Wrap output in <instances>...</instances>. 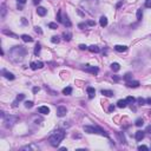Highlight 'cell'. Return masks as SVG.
<instances>
[{"mask_svg": "<svg viewBox=\"0 0 151 151\" xmlns=\"http://www.w3.org/2000/svg\"><path fill=\"white\" fill-rule=\"evenodd\" d=\"M26 53H27L26 47H24L22 45H18V46H14V47H12L10 50L8 55H10V59L12 62L19 63V62H21L24 59V57L26 55Z\"/></svg>", "mask_w": 151, "mask_h": 151, "instance_id": "cell-1", "label": "cell"}, {"mask_svg": "<svg viewBox=\"0 0 151 151\" xmlns=\"http://www.w3.org/2000/svg\"><path fill=\"white\" fill-rule=\"evenodd\" d=\"M65 131L63 129H58L55 130L53 133L48 137V142H50V144L52 145V146H58L59 144H60V142L65 138Z\"/></svg>", "mask_w": 151, "mask_h": 151, "instance_id": "cell-2", "label": "cell"}, {"mask_svg": "<svg viewBox=\"0 0 151 151\" xmlns=\"http://www.w3.org/2000/svg\"><path fill=\"white\" fill-rule=\"evenodd\" d=\"M18 120H19V117H18V116H13V115L5 116V117H4V125H5L6 128H12Z\"/></svg>", "mask_w": 151, "mask_h": 151, "instance_id": "cell-3", "label": "cell"}, {"mask_svg": "<svg viewBox=\"0 0 151 151\" xmlns=\"http://www.w3.org/2000/svg\"><path fill=\"white\" fill-rule=\"evenodd\" d=\"M83 70H84V71H86V72L92 73V75H97L98 72H99V69H98V67H95V66H90V65H86L85 67H83Z\"/></svg>", "mask_w": 151, "mask_h": 151, "instance_id": "cell-4", "label": "cell"}, {"mask_svg": "<svg viewBox=\"0 0 151 151\" xmlns=\"http://www.w3.org/2000/svg\"><path fill=\"white\" fill-rule=\"evenodd\" d=\"M66 113H67V109L65 106L60 105V106L57 108V116L58 117H64V116H66Z\"/></svg>", "mask_w": 151, "mask_h": 151, "instance_id": "cell-5", "label": "cell"}, {"mask_svg": "<svg viewBox=\"0 0 151 151\" xmlns=\"http://www.w3.org/2000/svg\"><path fill=\"white\" fill-rule=\"evenodd\" d=\"M84 131L86 133H97V126H90V125H84Z\"/></svg>", "mask_w": 151, "mask_h": 151, "instance_id": "cell-6", "label": "cell"}, {"mask_svg": "<svg viewBox=\"0 0 151 151\" xmlns=\"http://www.w3.org/2000/svg\"><path fill=\"white\" fill-rule=\"evenodd\" d=\"M0 18L1 19H5V17H6V13H7V8H6V5H5V2H2L1 4V6H0Z\"/></svg>", "mask_w": 151, "mask_h": 151, "instance_id": "cell-7", "label": "cell"}, {"mask_svg": "<svg viewBox=\"0 0 151 151\" xmlns=\"http://www.w3.org/2000/svg\"><path fill=\"white\" fill-rule=\"evenodd\" d=\"M21 150H39V146L37 144H30V145H26V146H22Z\"/></svg>", "mask_w": 151, "mask_h": 151, "instance_id": "cell-8", "label": "cell"}, {"mask_svg": "<svg viewBox=\"0 0 151 151\" xmlns=\"http://www.w3.org/2000/svg\"><path fill=\"white\" fill-rule=\"evenodd\" d=\"M2 33H4V34H6V35H8V37L14 38V39H18V38H19L15 33H13L12 31H8V30H6V28H2Z\"/></svg>", "mask_w": 151, "mask_h": 151, "instance_id": "cell-9", "label": "cell"}, {"mask_svg": "<svg viewBox=\"0 0 151 151\" xmlns=\"http://www.w3.org/2000/svg\"><path fill=\"white\" fill-rule=\"evenodd\" d=\"M126 85L129 87H133V89H136V87L139 86V82L138 80H130V82H126Z\"/></svg>", "mask_w": 151, "mask_h": 151, "instance_id": "cell-10", "label": "cell"}, {"mask_svg": "<svg viewBox=\"0 0 151 151\" xmlns=\"http://www.w3.org/2000/svg\"><path fill=\"white\" fill-rule=\"evenodd\" d=\"M113 48H115L117 52H125V51L128 50V46H125V45H116Z\"/></svg>", "mask_w": 151, "mask_h": 151, "instance_id": "cell-11", "label": "cell"}, {"mask_svg": "<svg viewBox=\"0 0 151 151\" xmlns=\"http://www.w3.org/2000/svg\"><path fill=\"white\" fill-rule=\"evenodd\" d=\"M37 13H38V15H40V17H44V15H46V13H47V10L45 8V7H38L37 8Z\"/></svg>", "mask_w": 151, "mask_h": 151, "instance_id": "cell-12", "label": "cell"}, {"mask_svg": "<svg viewBox=\"0 0 151 151\" xmlns=\"http://www.w3.org/2000/svg\"><path fill=\"white\" fill-rule=\"evenodd\" d=\"M144 136H145V133H144V131H137L136 132V135H135V138H136V140H142L143 138H144Z\"/></svg>", "mask_w": 151, "mask_h": 151, "instance_id": "cell-13", "label": "cell"}, {"mask_svg": "<svg viewBox=\"0 0 151 151\" xmlns=\"http://www.w3.org/2000/svg\"><path fill=\"white\" fill-rule=\"evenodd\" d=\"M86 91H87V93H89V98H90V99L95 97V95H96V90H95L93 87L89 86V87L86 89Z\"/></svg>", "mask_w": 151, "mask_h": 151, "instance_id": "cell-14", "label": "cell"}, {"mask_svg": "<svg viewBox=\"0 0 151 151\" xmlns=\"http://www.w3.org/2000/svg\"><path fill=\"white\" fill-rule=\"evenodd\" d=\"M2 73H4V77L5 78H7V79H10V80H14V78H15V76L11 73V72H6L5 70H2Z\"/></svg>", "mask_w": 151, "mask_h": 151, "instance_id": "cell-15", "label": "cell"}, {"mask_svg": "<svg viewBox=\"0 0 151 151\" xmlns=\"http://www.w3.org/2000/svg\"><path fill=\"white\" fill-rule=\"evenodd\" d=\"M38 111L41 115H48L50 113V109L47 108V106H40V108L38 109Z\"/></svg>", "mask_w": 151, "mask_h": 151, "instance_id": "cell-16", "label": "cell"}, {"mask_svg": "<svg viewBox=\"0 0 151 151\" xmlns=\"http://www.w3.org/2000/svg\"><path fill=\"white\" fill-rule=\"evenodd\" d=\"M126 105H128V103H126V100H125V99H119L118 102H117V106L120 108V109L126 108Z\"/></svg>", "mask_w": 151, "mask_h": 151, "instance_id": "cell-17", "label": "cell"}, {"mask_svg": "<svg viewBox=\"0 0 151 151\" xmlns=\"http://www.w3.org/2000/svg\"><path fill=\"white\" fill-rule=\"evenodd\" d=\"M90 52H92V53H98L100 50H99V47H98L97 45H91V46H89V48H87Z\"/></svg>", "mask_w": 151, "mask_h": 151, "instance_id": "cell-18", "label": "cell"}, {"mask_svg": "<svg viewBox=\"0 0 151 151\" xmlns=\"http://www.w3.org/2000/svg\"><path fill=\"white\" fill-rule=\"evenodd\" d=\"M62 22L64 24L65 26H67V27H71V21H70V19H69V17L67 15H65L64 18H62Z\"/></svg>", "mask_w": 151, "mask_h": 151, "instance_id": "cell-19", "label": "cell"}, {"mask_svg": "<svg viewBox=\"0 0 151 151\" xmlns=\"http://www.w3.org/2000/svg\"><path fill=\"white\" fill-rule=\"evenodd\" d=\"M21 39L25 41V43H32V41H33V38H32V37H30L28 34H22Z\"/></svg>", "mask_w": 151, "mask_h": 151, "instance_id": "cell-20", "label": "cell"}, {"mask_svg": "<svg viewBox=\"0 0 151 151\" xmlns=\"http://www.w3.org/2000/svg\"><path fill=\"white\" fill-rule=\"evenodd\" d=\"M99 24H100V26L102 27H105L106 25H108V18L106 17H100V19H99Z\"/></svg>", "mask_w": 151, "mask_h": 151, "instance_id": "cell-21", "label": "cell"}, {"mask_svg": "<svg viewBox=\"0 0 151 151\" xmlns=\"http://www.w3.org/2000/svg\"><path fill=\"white\" fill-rule=\"evenodd\" d=\"M116 135H117V137L119 138V142H120L122 144H125V143H126V140H125V137H124L123 132H116Z\"/></svg>", "mask_w": 151, "mask_h": 151, "instance_id": "cell-22", "label": "cell"}, {"mask_svg": "<svg viewBox=\"0 0 151 151\" xmlns=\"http://www.w3.org/2000/svg\"><path fill=\"white\" fill-rule=\"evenodd\" d=\"M72 93V87L71 86H66L63 90V95H65V96H70Z\"/></svg>", "mask_w": 151, "mask_h": 151, "instance_id": "cell-23", "label": "cell"}, {"mask_svg": "<svg viewBox=\"0 0 151 151\" xmlns=\"http://www.w3.org/2000/svg\"><path fill=\"white\" fill-rule=\"evenodd\" d=\"M102 95L106 96V97H112L113 96V92L111 90H102Z\"/></svg>", "mask_w": 151, "mask_h": 151, "instance_id": "cell-24", "label": "cell"}, {"mask_svg": "<svg viewBox=\"0 0 151 151\" xmlns=\"http://www.w3.org/2000/svg\"><path fill=\"white\" fill-rule=\"evenodd\" d=\"M111 69H112L115 72H118L119 70H120V65H119L118 63H112V64H111Z\"/></svg>", "mask_w": 151, "mask_h": 151, "instance_id": "cell-25", "label": "cell"}, {"mask_svg": "<svg viewBox=\"0 0 151 151\" xmlns=\"http://www.w3.org/2000/svg\"><path fill=\"white\" fill-rule=\"evenodd\" d=\"M137 21H140L142 20V18H143V10L142 8H138L137 10Z\"/></svg>", "mask_w": 151, "mask_h": 151, "instance_id": "cell-26", "label": "cell"}, {"mask_svg": "<svg viewBox=\"0 0 151 151\" xmlns=\"http://www.w3.org/2000/svg\"><path fill=\"white\" fill-rule=\"evenodd\" d=\"M63 37H64V40H66V41H70V40H71V38H72V34H71V33L70 32H65L64 34H63Z\"/></svg>", "mask_w": 151, "mask_h": 151, "instance_id": "cell-27", "label": "cell"}, {"mask_svg": "<svg viewBox=\"0 0 151 151\" xmlns=\"http://www.w3.org/2000/svg\"><path fill=\"white\" fill-rule=\"evenodd\" d=\"M143 124H144V120H143L142 118H138L136 122H135V125L138 126V128H139V126H143Z\"/></svg>", "mask_w": 151, "mask_h": 151, "instance_id": "cell-28", "label": "cell"}, {"mask_svg": "<svg viewBox=\"0 0 151 151\" xmlns=\"http://www.w3.org/2000/svg\"><path fill=\"white\" fill-rule=\"evenodd\" d=\"M125 100H126V103H128V104H133V103L136 102V99L132 97V96H129V97H126V99H125Z\"/></svg>", "mask_w": 151, "mask_h": 151, "instance_id": "cell-29", "label": "cell"}, {"mask_svg": "<svg viewBox=\"0 0 151 151\" xmlns=\"http://www.w3.org/2000/svg\"><path fill=\"white\" fill-rule=\"evenodd\" d=\"M40 48H41V47H40V44L38 43L37 45H35V48H34V54H35V55H38V54H39V52H40Z\"/></svg>", "mask_w": 151, "mask_h": 151, "instance_id": "cell-30", "label": "cell"}, {"mask_svg": "<svg viewBox=\"0 0 151 151\" xmlns=\"http://www.w3.org/2000/svg\"><path fill=\"white\" fill-rule=\"evenodd\" d=\"M48 27H50L51 30H57V28H58V24H57V22H50V24H48Z\"/></svg>", "mask_w": 151, "mask_h": 151, "instance_id": "cell-31", "label": "cell"}, {"mask_svg": "<svg viewBox=\"0 0 151 151\" xmlns=\"http://www.w3.org/2000/svg\"><path fill=\"white\" fill-rule=\"evenodd\" d=\"M32 106H33V102H32V100H26V102H25V108L31 109Z\"/></svg>", "mask_w": 151, "mask_h": 151, "instance_id": "cell-32", "label": "cell"}, {"mask_svg": "<svg viewBox=\"0 0 151 151\" xmlns=\"http://www.w3.org/2000/svg\"><path fill=\"white\" fill-rule=\"evenodd\" d=\"M137 103H138L139 105H144V104H146V99H143V98L140 97L137 99Z\"/></svg>", "mask_w": 151, "mask_h": 151, "instance_id": "cell-33", "label": "cell"}, {"mask_svg": "<svg viewBox=\"0 0 151 151\" xmlns=\"http://www.w3.org/2000/svg\"><path fill=\"white\" fill-rule=\"evenodd\" d=\"M132 79V75L131 73H126V75L124 76V80H126V82H129Z\"/></svg>", "mask_w": 151, "mask_h": 151, "instance_id": "cell-34", "label": "cell"}, {"mask_svg": "<svg viewBox=\"0 0 151 151\" xmlns=\"http://www.w3.org/2000/svg\"><path fill=\"white\" fill-rule=\"evenodd\" d=\"M51 41L53 44H57L59 43V37H57V35H54V37H52V39H51Z\"/></svg>", "mask_w": 151, "mask_h": 151, "instance_id": "cell-35", "label": "cell"}, {"mask_svg": "<svg viewBox=\"0 0 151 151\" xmlns=\"http://www.w3.org/2000/svg\"><path fill=\"white\" fill-rule=\"evenodd\" d=\"M138 150H139V151H142V150L148 151V150H149V148H148L146 145H139V146H138Z\"/></svg>", "mask_w": 151, "mask_h": 151, "instance_id": "cell-36", "label": "cell"}, {"mask_svg": "<svg viewBox=\"0 0 151 151\" xmlns=\"http://www.w3.org/2000/svg\"><path fill=\"white\" fill-rule=\"evenodd\" d=\"M34 31H35V33H38V34H43V31H41V28H40L39 26H35V27H34Z\"/></svg>", "mask_w": 151, "mask_h": 151, "instance_id": "cell-37", "label": "cell"}, {"mask_svg": "<svg viewBox=\"0 0 151 151\" xmlns=\"http://www.w3.org/2000/svg\"><path fill=\"white\" fill-rule=\"evenodd\" d=\"M30 66H31V69H32L33 71H35V70L38 69V66H37V63H34V62H32V63L30 64Z\"/></svg>", "mask_w": 151, "mask_h": 151, "instance_id": "cell-38", "label": "cell"}, {"mask_svg": "<svg viewBox=\"0 0 151 151\" xmlns=\"http://www.w3.org/2000/svg\"><path fill=\"white\" fill-rule=\"evenodd\" d=\"M57 20L59 22H62V11L60 10L58 11V14H57Z\"/></svg>", "mask_w": 151, "mask_h": 151, "instance_id": "cell-39", "label": "cell"}, {"mask_svg": "<svg viewBox=\"0 0 151 151\" xmlns=\"http://www.w3.org/2000/svg\"><path fill=\"white\" fill-rule=\"evenodd\" d=\"M145 7L151 8V0H145Z\"/></svg>", "mask_w": 151, "mask_h": 151, "instance_id": "cell-40", "label": "cell"}, {"mask_svg": "<svg viewBox=\"0 0 151 151\" xmlns=\"http://www.w3.org/2000/svg\"><path fill=\"white\" fill-rule=\"evenodd\" d=\"M24 98H25V95H22V93H20V95H18L17 96V99L20 102V100H24Z\"/></svg>", "mask_w": 151, "mask_h": 151, "instance_id": "cell-41", "label": "cell"}, {"mask_svg": "<svg viewBox=\"0 0 151 151\" xmlns=\"http://www.w3.org/2000/svg\"><path fill=\"white\" fill-rule=\"evenodd\" d=\"M79 48H80V50H83V51H84V50H87V48H89V47H87L86 45H84V44H80V45H79Z\"/></svg>", "mask_w": 151, "mask_h": 151, "instance_id": "cell-42", "label": "cell"}, {"mask_svg": "<svg viewBox=\"0 0 151 151\" xmlns=\"http://www.w3.org/2000/svg\"><path fill=\"white\" fill-rule=\"evenodd\" d=\"M37 66H38V69H43V67H44V63H43V62H38V63H37Z\"/></svg>", "mask_w": 151, "mask_h": 151, "instance_id": "cell-43", "label": "cell"}, {"mask_svg": "<svg viewBox=\"0 0 151 151\" xmlns=\"http://www.w3.org/2000/svg\"><path fill=\"white\" fill-rule=\"evenodd\" d=\"M18 103H19V100H18V99H15V100L12 103V106H13V108H17V106H18Z\"/></svg>", "mask_w": 151, "mask_h": 151, "instance_id": "cell-44", "label": "cell"}, {"mask_svg": "<svg viewBox=\"0 0 151 151\" xmlns=\"http://www.w3.org/2000/svg\"><path fill=\"white\" fill-rule=\"evenodd\" d=\"M112 78H113V80H115V82H119V79H120L118 76H112Z\"/></svg>", "mask_w": 151, "mask_h": 151, "instance_id": "cell-45", "label": "cell"}, {"mask_svg": "<svg viewBox=\"0 0 151 151\" xmlns=\"http://www.w3.org/2000/svg\"><path fill=\"white\" fill-rule=\"evenodd\" d=\"M41 0H33V5H39Z\"/></svg>", "mask_w": 151, "mask_h": 151, "instance_id": "cell-46", "label": "cell"}, {"mask_svg": "<svg viewBox=\"0 0 151 151\" xmlns=\"http://www.w3.org/2000/svg\"><path fill=\"white\" fill-rule=\"evenodd\" d=\"M17 1H18L19 4H21V5H24V4H26V1H27V0H17Z\"/></svg>", "mask_w": 151, "mask_h": 151, "instance_id": "cell-47", "label": "cell"}, {"mask_svg": "<svg viewBox=\"0 0 151 151\" xmlns=\"http://www.w3.org/2000/svg\"><path fill=\"white\" fill-rule=\"evenodd\" d=\"M87 25H90V26H95V21L90 20V21H87Z\"/></svg>", "mask_w": 151, "mask_h": 151, "instance_id": "cell-48", "label": "cell"}, {"mask_svg": "<svg viewBox=\"0 0 151 151\" xmlns=\"http://www.w3.org/2000/svg\"><path fill=\"white\" fill-rule=\"evenodd\" d=\"M115 110V106L113 105H110V108H109V111H113Z\"/></svg>", "mask_w": 151, "mask_h": 151, "instance_id": "cell-49", "label": "cell"}, {"mask_svg": "<svg viewBox=\"0 0 151 151\" xmlns=\"http://www.w3.org/2000/svg\"><path fill=\"white\" fill-rule=\"evenodd\" d=\"M146 104L151 105V98H148V99H146Z\"/></svg>", "mask_w": 151, "mask_h": 151, "instance_id": "cell-50", "label": "cell"}, {"mask_svg": "<svg viewBox=\"0 0 151 151\" xmlns=\"http://www.w3.org/2000/svg\"><path fill=\"white\" fill-rule=\"evenodd\" d=\"M38 91H39V87H34V89H33V92H34V93L38 92Z\"/></svg>", "mask_w": 151, "mask_h": 151, "instance_id": "cell-51", "label": "cell"}, {"mask_svg": "<svg viewBox=\"0 0 151 151\" xmlns=\"http://www.w3.org/2000/svg\"><path fill=\"white\" fill-rule=\"evenodd\" d=\"M21 21H22V24H27V21H26L25 18H21Z\"/></svg>", "mask_w": 151, "mask_h": 151, "instance_id": "cell-52", "label": "cell"}, {"mask_svg": "<svg viewBox=\"0 0 151 151\" xmlns=\"http://www.w3.org/2000/svg\"><path fill=\"white\" fill-rule=\"evenodd\" d=\"M84 26H85V24H79V27H80V28H82V27H84Z\"/></svg>", "mask_w": 151, "mask_h": 151, "instance_id": "cell-53", "label": "cell"}]
</instances>
